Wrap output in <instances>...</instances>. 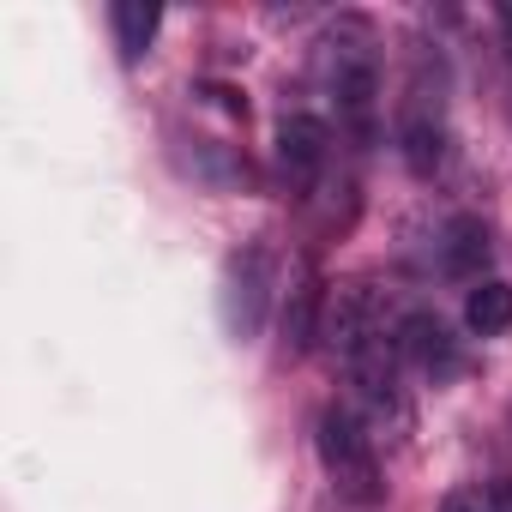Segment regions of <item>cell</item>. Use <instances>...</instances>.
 I'll use <instances>...</instances> for the list:
<instances>
[{"mask_svg": "<svg viewBox=\"0 0 512 512\" xmlns=\"http://www.w3.org/2000/svg\"><path fill=\"white\" fill-rule=\"evenodd\" d=\"M326 151H332L326 121H314V115H284V127H278V169H284L290 187H314L320 169H326Z\"/></svg>", "mask_w": 512, "mask_h": 512, "instance_id": "7", "label": "cell"}, {"mask_svg": "<svg viewBox=\"0 0 512 512\" xmlns=\"http://www.w3.org/2000/svg\"><path fill=\"white\" fill-rule=\"evenodd\" d=\"M440 512H488V494H476V488H452V494L440 500Z\"/></svg>", "mask_w": 512, "mask_h": 512, "instance_id": "12", "label": "cell"}, {"mask_svg": "<svg viewBox=\"0 0 512 512\" xmlns=\"http://www.w3.org/2000/svg\"><path fill=\"white\" fill-rule=\"evenodd\" d=\"M464 326H470L476 338H500V332L512 326V284H500V278L470 284V296H464Z\"/></svg>", "mask_w": 512, "mask_h": 512, "instance_id": "9", "label": "cell"}, {"mask_svg": "<svg viewBox=\"0 0 512 512\" xmlns=\"http://www.w3.org/2000/svg\"><path fill=\"white\" fill-rule=\"evenodd\" d=\"M392 338H398L404 368H416V374H422V380H434V386H446V380L464 368L458 338H452V332H446V320H440V314H428V308H410V314L392 326Z\"/></svg>", "mask_w": 512, "mask_h": 512, "instance_id": "6", "label": "cell"}, {"mask_svg": "<svg viewBox=\"0 0 512 512\" xmlns=\"http://www.w3.org/2000/svg\"><path fill=\"white\" fill-rule=\"evenodd\" d=\"M488 512H512V476H494L488 482Z\"/></svg>", "mask_w": 512, "mask_h": 512, "instance_id": "13", "label": "cell"}, {"mask_svg": "<svg viewBox=\"0 0 512 512\" xmlns=\"http://www.w3.org/2000/svg\"><path fill=\"white\" fill-rule=\"evenodd\" d=\"M398 145L416 175H434L446 163V103H440V85L428 91V67L410 79V97L398 109Z\"/></svg>", "mask_w": 512, "mask_h": 512, "instance_id": "5", "label": "cell"}, {"mask_svg": "<svg viewBox=\"0 0 512 512\" xmlns=\"http://www.w3.org/2000/svg\"><path fill=\"white\" fill-rule=\"evenodd\" d=\"M272 253L266 247H241L229 253V266H223V326L235 338H253L266 326V308H272Z\"/></svg>", "mask_w": 512, "mask_h": 512, "instance_id": "4", "label": "cell"}, {"mask_svg": "<svg viewBox=\"0 0 512 512\" xmlns=\"http://www.w3.org/2000/svg\"><path fill=\"white\" fill-rule=\"evenodd\" d=\"M320 308H326V290L314 272H302V284L290 290V314H284V332H290V350H308L320 338Z\"/></svg>", "mask_w": 512, "mask_h": 512, "instance_id": "11", "label": "cell"}, {"mask_svg": "<svg viewBox=\"0 0 512 512\" xmlns=\"http://www.w3.org/2000/svg\"><path fill=\"white\" fill-rule=\"evenodd\" d=\"M320 73L326 91L338 97V115L356 139H374V115H380V37L362 13H344L326 37H320Z\"/></svg>", "mask_w": 512, "mask_h": 512, "instance_id": "2", "label": "cell"}, {"mask_svg": "<svg viewBox=\"0 0 512 512\" xmlns=\"http://www.w3.org/2000/svg\"><path fill=\"white\" fill-rule=\"evenodd\" d=\"M314 446H320V464L332 476V488L356 506H374L386 494L380 482V452H374V428L350 410V404H326L320 422H314Z\"/></svg>", "mask_w": 512, "mask_h": 512, "instance_id": "3", "label": "cell"}, {"mask_svg": "<svg viewBox=\"0 0 512 512\" xmlns=\"http://www.w3.org/2000/svg\"><path fill=\"white\" fill-rule=\"evenodd\" d=\"M109 25H115V49H121V61L139 67L145 49H151V37H157V25H163V13H157V7H139V0H121V7H109Z\"/></svg>", "mask_w": 512, "mask_h": 512, "instance_id": "10", "label": "cell"}, {"mask_svg": "<svg viewBox=\"0 0 512 512\" xmlns=\"http://www.w3.org/2000/svg\"><path fill=\"white\" fill-rule=\"evenodd\" d=\"M488 260H494V241H488V223H482V217H452V223L440 229V266H446L452 278L482 284Z\"/></svg>", "mask_w": 512, "mask_h": 512, "instance_id": "8", "label": "cell"}, {"mask_svg": "<svg viewBox=\"0 0 512 512\" xmlns=\"http://www.w3.org/2000/svg\"><path fill=\"white\" fill-rule=\"evenodd\" d=\"M326 338L356 386L362 422L374 434H410L416 416H410V392H404V356H398V338L386 332L380 296L368 284H344L326 302Z\"/></svg>", "mask_w": 512, "mask_h": 512, "instance_id": "1", "label": "cell"}, {"mask_svg": "<svg viewBox=\"0 0 512 512\" xmlns=\"http://www.w3.org/2000/svg\"><path fill=\"white\" fill-rule=\"evenodd\" d=\"M500 25H506V31H512V13H500Z\"/></svg>", "mask_w": 512, "mask_h": 512, "instance_id": "14", "label": "cell"}]
</instances>
